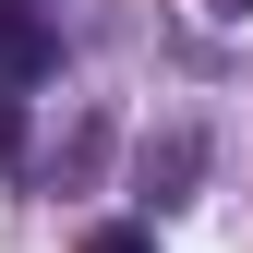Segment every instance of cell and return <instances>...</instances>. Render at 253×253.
Masks as SVG:
<instances>
[{
	"label": "cell",
	"instance_id": "cell-1",
	"mask_svg": "<svg viewBox=\"0 0 253 253\" xmlns=\"http://www.w3.org/2000/svg\"><path fill=\"white\" fill-rule=\"evenodd\" d=\"M60 37H48V12L37 0H0V84H24V73H48Z\"/></svg>",
	"mask_w": 253,
	"mask_h": 253
},
{
	"label": "cell",
	"instance_id": "cell-2",
	"mask_svg": "<svg viewBox=\"0 0 253 253\" xmlns=\"http://www.w3.org/2000/svg\"><path fill=\"white\" fill-rule=\"evenodd\" d=\"M193 169H205V145H193V133H169V145H145V193H157V181H193Z\"/></svg>",
	"mask_w": 253,
	"mask_h": 253
},
{
	"label": "cell",
	"instance_id": "cell-3",
	"mask_svg": "<svg viewBox=\"0 0 253 253\" xmlns=\"http://www.w3.org/2000/svg\"><path fill=\"white\" fill-rule=\"evenodd\" d=\"M12 157H24V97L0 84V169H12Z\"/></svg>",
	"mask_w": 253,
	"mask_h": 253
},
{
	"label": "cell",
	"instance_id": "cell-4",
	"mask_svg": "<svg viewBox=\"0 0 253 253\" xmlns=\"http://www.w3.org/2000/svg\"><path fill=\"white\" fill-rule=\"evenodd\" d=\"M84 253H157L145 229H97V241H84Z\"/></svg>",
	"mask_w": 253,
	"mask_h": 253
},
{
	"label": "cell",
	"instance_id": "cell-5",
	"mask_svg": "<svg viewBox=\"0 0 253 253\" xmlns=\"http://www.w3.org/2000/svg\"><path fill=\"white\" fill-rule=\"evenodd\" d=\"M205 12H229V24H241V12H253V0H205Z\"/></svg>",
	"mask_w": 253,
	"mask_h": 253
}]
</instances>
